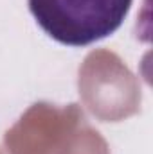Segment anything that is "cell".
<instances>
[{
	"label": "cell",
	"instance_id": "6da1fadb",
	"mask_svg": "<svg viewBox=\"0 0 153 154\" xmlns=\"http://www.w3.org/2000/svg\"><path fill=\"white\" fill-rule=\"evenodd\" d=\"M38 25L52 39L85 47L115 32L132 0H27Z\"/></svg>",
	"mask_w": 153,
	"mask_h": 154
}]
</instances>
